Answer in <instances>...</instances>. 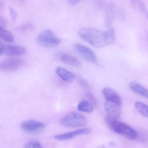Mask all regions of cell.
<instances>
[{
  "label": "cell",
  "instance_id": "1",
  "mask_svg": "<svg viewBox=\"0 0 148 148\" xmlns=\"http://www.w3.org/2000/svg\"><path fill=\"white\" fill-rule=\"evenodd\" d=\"M78 34L82 40L93 47L102 48L107 46L105 31L94 28H83L79 30Z\"/></svg>",
  "mask_w": 148,
  "mask_h": 148
},
{
  "label": "cell",
  "instance_id": "2",
  "mask_svg": "<svg viewBox=\"0 0 148 148\" xmlns=\"http://www.w3.org/2000/svg\"><path fill=\"white\" fill-rule=\"evenodd\" d=\"M108 122L111 129L116 134L128 140H134L137 136V133L128 125L116 120L108 118Z\"/></svg>",
  "mask_w": 148,
  "mask_h": 148
},
{
  "label": "cell",
  "instance_id": "3",
  "mask_svg": "<svg viewBox=\"0 0 148 148\" xmlns=\"http://www.w3.org/2000/svg\"><path fill=\"white\" fill-rule=\"evenodd\" d=\"M36 42L39 46L41 47L53 48L59 46L60 44L61 40L51 29H46L38 35Z\"/></svg>",
  "mask_w": 148,
  "mask_h": 148
},
{
  "label": "cell",
  "instance_id": "4",
  "mask_svg": "<svg viewBox=\"0 0 148 148\" xmlns=\"http://www.w3.org/2000/svg\"><path fill=\"white\" fill-rule=\"evenodd\" d=\"M61 123L64 127H83L86 123V120L82 115L75 112L68 113L63 117Z\"/></svg>",
  "mask_w": 148,
  "mask_h": 148
},
{
  "label": "cell",
  "instance_id": "5",
  "mask_svg": "<svg viewBox=\"0 0 148 148\" xmlns=\"http://www.w3.org/2000/svg\"><path fill=\"white\" fill-rule=\"evenodd\" d=\"M76 52L85 60L92 63L97 62V59L95 54L89 48L80 44L76 43L74 45Z\"/></svg>",
  "mask_w": 148,
  "mask_h": 148
},
{
  "label": "cell",
  "instance_id": "6",
  "mask_svg": "<svg viewBox=\"0 0 148 148\" xmlns=\"http://www.w3.org/2000/svg\"><path fill=\"white\" fill-rule=\"evenodd\" d=\"M25 64L23 60L17 59H8L0 62V71L10 72L18 70Z\"/></svg>",
  "mask_w": 148,
  "mask_h": 148
},
{
  "label": "cell",
  "instance_id": "7",
  "mask_svg": "<svg viewBox=\"0 0 148 148\" xmlns=\"http://www.w3.org/2000/svg\"><path fill=\"white\" fill-rule=\"evenodd\" d=\"M45 128V124L35 120L24 121L21 124V128L27 133L36 134L41 132Z\"/></svg>",
  "mask_w": 148,
  "mask_h": 148
},
{
  "label": "cell",
  "instance_id": "8",
  "mask_svg": "<svg viewBox=\"0 0 148 148\" xmlns=\"http://www.w3.org/2000/svg\"><path fill=\"white\" fill-rule=\"evenodd\" d=\"M121 106L114 103L106 101L104 107L108 118L116 121L120 119L121 114Z\"/></svg>",
  "mask_w": 148,
  "mask_h": 148
},
{
  "label": "cell",
  "instance_id": "9",
  "mask_svg": "<svg viewBox=\"0 0 148 148\" xmlns=\"http://www.w3.org/2000/svg\"><path fill=\"white\" fill-rule=\"evenodd\" d=\"M102 92L106 101L121 106L123 103L121 97L115 90L111 88L106 87L103 89Z\"/></svg>",
  "mask_w": 148,
  "mask_h": 148
},
{
  "label": "cell",
  "instance_id": "10",
  "mask_svg": "<svg viewBox=\"0 0 148 148\" xmlns=\"http://www.w3.org/2000/svg\"><path fill=\"white\" fill-rule=\"evenodd\" d=\"M91 130L90 128H84L82 129L75 130L72 132L57 135L54 136L56 140L59 141L66 140L72 139L73 137L82 135L88 134L91 132Z\"/></svg>",
  "mask_w": 148,
  "mask_h": 148
},
{
  "label": "cell",
  "instance_id": "11",
  "mask_svg": "<svg viewBox=\"0 0 148 148\" xmlns=\"http://www.w3.org/2000/svg\"><path fill=\"white\" fill-rule=\"evenodd\" d=\"M27 52V49L21 46L7 45L4 46V53L8 56H20L24 54Z\"/></svg>",
  "mask_w": 148,
  "mask_h": 148
},
{
  "label": "cell",
  "instance_id": "12",
  "mask_svg": "<svg viewBox=\"0 0 148 148\" xmlns=\"http://www.w3.org/2000/svg\"><path fill=\"white\" fill-rule=\"evenodd\" d=\"M56 73L62 80L66 82H72L75 79V75L73 73L61 67L56 68Z\"/></svg>",
  "mask_w": 148,
  "mask_h": 148
},
{
  "label": "cell",
  "instance_id": "13",
  "mask_svg": "<svg viewBox=\"0 0 148 148\" xmlns=\"http://www.w3.org/2000/svg\"><path fill=\"white\" fill-rule=\"evenodd\" d=\"M131 90L145 98L148 99V90L136 82H132L130 84Z\"/></svg>",
  "mask_w": 148,
  "mask_h": 148
},
{
  "label": "cell",
  "instance_id": "14",
  "mask_svg": "<svg viewBox=\"0 0 148 148\" xmlns=\"http://www.w3.org/2000/svg\"><path fill=\"white\" fill-rule=\"evenodd\" d=\"M61 60L69 66L75 67L81 66V63L77 59L69 54L63 53L60 56Z\"/></svg>",
  "mask_w": 148,
  "mask_h": 148
},
{
  "label": "cell",
  "instance_id": "15",
  "mask_svg": "<svg viewBox=\"0 0 148 148\" xmlns=\"http://www.w3.org/2000/svg\"><path fill=\"white\" fill-rule=\"evenodd\" d=\"M78 110L82 112L90 113L93 112L94 106L90 102L87 101H82L80 102L77 105Z\"/></svg>",
  "mask_w": 148,
  "mask_h": 148
},
{
  "label": "cell",
  "instance_id": "16",
  "mask_svg": "<svg viewBox=\"0 0 148 148\" xmlns=\"http://www.w3.org/2000/svg\"><path fill=\"white\" fill-rule=\"evenodd\" d=\"M0 39L6 42H12L14 41V37L12 34L3 27H0Z\"/></svg>",
  "mask_w": 148,
  "mask_h": 148
},
{
  "label": "cell",
  "instance_id": "17",
  "mask_svg": "<svg viewBox=\"0 0 148 148\" xmlns=\"http://www.w3.org/2000/svg\"><path fill=\"white\" fill-rule=\"evenodd\" d=\"M137 111L143 116L148 118V105L140 102H137L135 104Z\"/></svg>",
  "mask_w": 148,
  "mask_h": 148
},
{
  "label": "cell",
  "instance_id": "18",
  "mask_svg": "<svg viewBox=\"0 0 148 148\" xmlns=\"http://www.w3.org/2000/svg\"><path fill=\"white\" fill-rule=\"evenodd\" d=\"M132 4L136 8L139 9L147 17H148V11L146 6L141 0H132Z\"/></svg>",
  "mask_w": 148,
  "mask_h": 148
},
{
  "label": "cell",
  "instance_id": "19",
  "mask_svg": "<svg viewBox=\"0 0 148 148\" xmlns=\"http://www.w3.org/2000/svg\"><path fill=\"white\" fill-rule=\"evenodd\" d=\"M25 148H44L39 143L30 141L25 144Z\"/></svg>",
  "mask_w": 148,
  "mask_h": 148
},
{
  "label": "cell",
  "instance_id": "20",
  "mask_svg": "<svg viewBox=\"0 0 148 148\" xmlns=\"http://www.w3.org/2000/svg\"><path fill=\"white\" fill-rule=\"evenodd\" d=\"M86 97L89 100L90 102L94 106H97V101L95 96L90 93V92H87L86 94Z\"/></svg>",
  "mask_w": 148,
  "mask_h": 148
},
{
  "label": "cell",
  "instance_id": "21",
  "mask_svg": "<svg viewBox=\"0 0 148 148\" xmlns=\"http://www.w3.org/2000/svg\"><path fill=\"white\" fill-rule=\"evenodd\" d=\"M9 12L10 15V17H11L12 21H15L16 17V13L15 10L12 7H10Z\"/></svg>",
  "mask_w": 148,
  "mask_h": 148
},
{
  "label": "cell",
  "instance_id": "22",
  "mask_svg": "<svg viewBox=\"0 0 148 148\" xmlns=\"http://www.w3.org/2000/svg\"><path fill=\"white\" fill-rule=\"evenodd\" d=\"M33 25L31 24H26L20 27V29L22 31H27V30H29L32 29L33 28Z\"/></svg>",
  "mask_w": 148,
  "mask_h": 148
},
{
  "label": "cell",
  "instance_id": "23",
  "mask_svg": "<svg viewBox=\"0 0 148 148\" xmlns=\"http://www.w3.org/2000/svg\"><path fill=\"white\" fill-rule=\"evenodd\" d=\"M79 84L83 88H87L89 86L88 83L84 79L79 80Z\"/></svg>",
  "mask_w": 148,
  "mask_h": 148
},
{
  "label": "cell",
  "instance_id": "24",
  "mask_svg": "<svg viewBox=\"0 0 148 148\" xmlns=\"http://www.w3.org/2000/svg\"><path fill=\"white\" fill-rule=\"evenodd\" d=\"M4 46L3 43L0 41V56L4 53Z\"/></svg>",
  "mask_w": 148,
  "mask_h": 148
},
{
  "label": "cell",
  "instance_id": "25",
  "mask_svg": "<svg viewBox=\"0 0 148 148\" xmlns=\"http://www.w3.org/2000/svg\"><path fill=\"white\" fill-rule=\"evenodd\" d=\"M81 0H68V2L72 5H75L77 4Z\"/></svg>",
  "mask_w": 148,
  "mask_h": 148
},
{
  "label": "cell",
  "instance_id": "26",
  "mask_svg": "<svg viewBox=\"0 0 148 148\" xmlns=\"http://www.w3.org/2000/svg\"><path fill=\"white\" fill-rule=\"evenodd\" d=\"M5 24V20L2 17H0V27H3Z\"/></svg>",
  "mask_w": 148,
  "mask_h": 148
},
{
  "label": "cell",
  "instance_id": "27",
  "mask_svg": "<svg viewBox=\"0 0 148 148\" xmlns=\"http://www.w3.org/2000/svg\"><path fill=\"white\" fill-rule=\"evenodd\" d=\"M2 5V1L1 0H0V8H1V6Z\"/></svg>",
  "mask_w": 148,
  "mask_h": 148
}]
</instances>
